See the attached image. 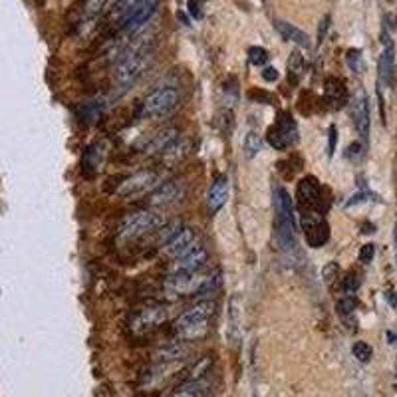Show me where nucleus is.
Here are the masks:
<instances>
[{
  "instance_id": "nucleus-41",
  "label": "nucleus",
  "mask_w": 397,
  "mask_h": 397,
  "mask_svg": "<svg viewBox=\"0 0 397 397\" xmlns=\"http://www.w3.org/2000/svg\"><path fill=\"white\" fill-rule=\"evenodd\" d=\"M262 78H264L266 82H276V80H278V70H276V68H264Z\"/></svg>"
},
{
  "instance_id": "nucleus-17",
  "label": "nucleus",
  "mask_w": 397,
  "mask_h": 397,
  "mask_svg": "<svg viewBox=\"0 0 397 397\" xmlns=\"http://www.w3.org/2000/svg\"><path fill=\"white\" fill-rule=\"evenodd\" d=\"M195 245H197V231L191 229V226H183V229L161 248V252L165 257H169V259H175V257L183 254L185 250L195 247Z\"/></svg>"
},
{
  "instance_id": "nucleus-43",
  "label": "nucleus",
  "mask_w": 397,
  "mask_h": 397,
  "mask_svg": "<svg viewBox=\"0 0 397 397\" xmlns=\"http://www.w3.org/2000/svg\"><path fill=\"white\" fill-rule=\"evenodd\" d=\"M385 298H387V302H389V304H391L394 308H397V296H396V292H394V290H387Z\"/></svg>"
},
{
  "instance_id": "nucleus-36",
  "label": "nucleus",
  "mask_w": 397,
  "mask_h": 397,
  "mask_svg": "<svg viewBox=\"0 0 397 397\" xmlns=\"http://www.w3.org/2000/svg\"><path fill=\"white\" fill-rule=\"evenodd\" d=\"M347 66H349L356 74H360V50H349V52H347Z\"/></svg>"
},
{
  "instance_id": "nucleus-12",
  "label": "nucleus",
  "mask_w": 397,
  "mask_h": 397,
  "mask_svg": "<svg viewBox=\"0 0 397 397\" xmlns=\"http://www.w3.org/2000/svg\"><path fill=\"white\" fill-rule=\"evenodd\" d=\"M183 197V185L179 181H165L155 187L147 195L149 209H163L177 203Z\"/></svg>"
},
{
  "instance_id": "nucleus-13",
  "label": "nucleus",
  "mask_w": 397,
  "mask_h": 397,
  "mask_svg": "<svg viewBox=\"0 0 397 397\" xmlns=\"http://www.w3.org/2000/svg\"><path fill=\"white\" fill-rule=\"evenodd\" d=\"M159 4H161V0H141L139 6H137L133 14L127 18V22L122 26L120 32L125 34V36H133V34H137V32L151 20V16L157 13Z\"/></svg>"
},
{
  "instance_id": "nucleus-40",
  "label": "nucleus",
  "mask_w": 397,
  "mask_h": 397,
  "mask_svg": "<svg viewBox=\"0 0 397 397\" xmlns=\"http://www.w3.org/2000/svg\"><path fill=\"white\" fill-rule=\"evenodd\" d=\"M248 98H250V99H264L266 103H270V101H273V96H270V94L257 92V89H250V92H248Z\"/></svg>"
},
{
  "instance_id": "nucleus-10",
  "label": "nucleus",
  "mask_w": 397,
  "mask_h": 397,
  "mask_svg": "<svg viewBox=\"0 0 397 397\" xmlns=\"http://www.w3.org/2000/svg\"><path fill=\"white\" fill-rule=\"evenodd\" d=\"M209 261V252L203 245H195L189 250H185L183 254L175 257L167 266V274H189V273H198L207 266Z\"/></svg>"
},
{
  "instance_id": "nucleus-23",
  "label": "nucleus",
  "mask_w": 397,
  "mask_h": 397,
  "mask_svg": "<svg viewBox=\"0 0 397 397\" xmlns=\"http://www.w3.org/2000/svg\"><path fill=\"white\" fill-rule=\"evenodd\" d=\"M187 354H189L187 342L177 340V342H171V344H167V346L159 347L157 354H155V361H157V363H163V366H171L175 361L187 358Z\"/></svg>"
},
{
  "instance_id": "nucleus-11",
  "label": "nucleus",
  "mask_w": 397,
  "mask_h": 397,
  "mask_svg": "<svg viewBox=\"0 0 397 397\" xmlns=\"http://www.w3.org/2000/svg\"><path fill=\"white\" fill-rule=\"evenodd\" d=\"M169 318V310L163 304H151L137 312L131 318V332L136 334H147L151 330L159 328L161 324L167 322Z\"/></svg>"
},
{
  "instance_id": "nucleus-5",
  "label": "nucleus",
  "mask_w": 397,
  "mask_h": 397,
  "mask_svg": "<svg viewBox=\"0 0 397 397\" xmlns=\"http://www.w3.org/2000/svg\"><path fill=\"white\" fill-rule=\"evenodd\" d=\"M179 106V92L171 86H161L151 89L141 101V117L157 120L165 117Z\"/></svg>"
},
{
  "instance_id": "nucleus-30",
  "label": "nucleus",
  "mask_w": 397,
  "mask_h": 397,
  "mask_svg": "<svg viewBox=\"0 0 397 397\" xmlns=\"http://www.w3.org/2000/svg\"><path fill=\"white\" fill-rule=\"evenodd\" d=\"M262 151V137L257 131H248V136L245 137V153L248 159L257 157Z\"/></svg>"
},
{
  "instance_id": "nucleus-38",
  "label": "nucleus",
  "mask_w": 397,
  "mask_h": 397,
  "mask_svg": "<svg viewBox=\"0 0 397 397\" xmlns=\"http://www.w3.org/2000/svg\"><path fill=\"white\" fill-rule=\"evenodd\" d=\"M360 157H363V145L361 143H352L349 147H347V159H354V161H358Z\"/></svg>"
},
{
  "instance_id": "nucleus-7",
  "label": "nucleus",
  "mask_w": 397,
  "mask_h": 397,
  "mask_svg": "<svg viewBox=\"0 0 397 397\" xmlns=\"http://www.w3.org/2000/svg\"><path fill=\"white\" fill-rule=\"evenodd\" d=\"M266 141H268V145L276 149V151H284V149H288L290 145L296 143L298 127L296 122L292 120L290 113H278V120H276L274 125H270L268 131H266Z\"/></svg>"
},
{
  "instance_id": "nucleus-29",
  "label": "nucleus",
  "mask_w": 397,
  "mask_h": 397,
  "mask_svg": "<svg viewBox=\"0 0 397 397\" xmlns=\"http://www.w3.org/2000/svg\"><path fill=\"white\" fill-rule=\"evenodd\" d=\"M304 75V58L300 56V52H292L290 60H288V80L292 84H298Z\"/></svg>"
},
{
  "instance_id": "nucleus-33",
  "label": "nucleus",
  "mask_w": 397,
  "mask_h": 397,
  "mask_svg": "<svg viewBox=\"0 0 397 397\" xmlns=\"http://www.w3.org/2000/svg\"><path fill=\"white\" fill-rule=\"evenodd\" d=\"M358 288H360L358 274H347L346 278H342V282H340V290H342L344 294H356Z\"/></svg>"
},
{
  "instance_id": "nucleus-2",
  "label": "nucleus",
  "mask_w": 397,
  "mask_h": 397,
  "mask_svg": "<svg viewBox=\"0 0 397 397\" xmlns=\"http://www.w3.org/2000/svg\"><path fill=\"white\" fill-rule=\"evenodd\" d=\"M221 284V273L215 270H198L189 274H167L161 290L169 298H191L211 294Z\"/></svg>"
},
{
  "instance_id": "nucleus-20",
  "label": "nucleus",
  "mask_w": 397,
  "mask_h": 397,
  "mask_svg": "<svg viewBox=\"0 0 397 397\" xmlns=\"http://www.w3.org/2000/svg\"><path fill=\"white\" fill-rule=\"evenodd\" d=\"M394 68H396V48H394V42L391 38L385 34L384 36V52L380 56V62H377V78L384 86H391V80H394Z\"/></svg>"
},
{
  "instance_id": "nucleus-16",
  "label": "nucleus",
  "mask_w": 397,
  "mask_h": 397,
  "mask_svg": "<svg viewBox=\"0 0 397 397\" xmlns=\"http://www.w3.org/2000/svg\"><path fill=\"white\" fill-rule=\"evenodd\" d=\"M108 157V145L106 141H98L94 145L84 151V157H82V175L84 177H94L99 173V169L103 167Z\"/></svg>"
},
{
  "instance_id": "nucleus-14",
  "label": "nucleus",
  "mask_w": 397,
  "mask_h": 397,
  "mask_svg": "<svg viewBox=\"0 0 397 397\" xmlns=\"http://www.w3.org/2000/svg\"><path fill=\"white\" fill-rule=\"evenodd\" d=\"M177 139H179V129L177 127H163L159 131L145 137L139 143V151L145 153V155H161L163 151Z\"/></svg>"
},
{
  "instance_id": "nucleus-21",
  "label": "nucleus",
  "mask_w": 397,
  "mask_h": 397,
  "mask_svg": "<svg viewBox=\"0 0 397 397\" xmlns=\"http://www.w3.org/2000/svg\"><path fill=\"white\" fill-rule=\"evenodd\" d=\"M141 0H115L110 13L106 14V22L110 26H117V32L122 30V26L127 22V18L133 14Z\"/></svg>"
},
{
  "instance_id": "nucleus-19",
  "label": "nucleus",
  "mask_w": 397,
  "mask_h": 397,
  "mask_svg": "<svg viewBox=\"0 0 397 397\" xmlns=\"http://www.w3.org/2000/svg\"><path fill=\"white\" fill-rule=\"evenodd\" d=\"M229 198V177L219 175L207 191V211L209 215H217L224 207Z\"/></svg>"
},
{
  "instance_id": "nucleus-39",
  "label": "nucleus",
  "mask_w": 397,
  "mask_h": 397,
  "mask_svg": "<svg viewBox=\"0 0 397 397\" xmlns=\"http://www.w3.org/2000/svg\"><path fill=\"white\" fill-rule=\"evenodd\" d=\"M335 141H338V129H335V125H330V129H328V155L330 157L334 155Z\"/></svg>"
},
{
  "instance_id": "nucleus-9",
  "label": "nucleus",
  "mask_w": 397,
  "mask_h": 397,
  "mask_svg": "<svg viewBox=\"0 0 397 397\" xmlns=\"http://www.w3.org/2000/svg\"><path fill=\"white\" fill-rule=\"evenodd\" d=\"M159 185V173L143 169L137 173L125 177L120 185L115 187V193L120 197H137V195H149L155 187Z\"/></svg>"
},
{
  "instance_id": "nucleus-42",
  "label": "nucleus",
  "mask_w": 397,
  "mask_h": 397,
  "mask_svg": "<svg viewBox=\"0 0 397 397\" xmlns=\"http://www.w3.org/2000/svg\"><path fill=\"white\" fill-rule=\"evenodd\" d=\"M320 32H318V38H320V42H322L324 38H326V32H328V26H330V16H328V14H326V16H324V20L322 22H320Z\"/></svg>"
},
{
  "instance_id": "nucleus-34",
  "label": "nucleus",
  "mask_w": 397,
  "mask_h": 397,
  "mask_svg": "<svg viewBox=\"0 0 397 397\" xmlns=\"http://www.w3.org/2000/svg\"><path fill=\"white\" fill-rule=\"evenodd\" d=\"M248 60L252 66H264L268 60V52L261 46H252V48H248Z\"/></svg>"
},
{
  "instance_id": "nucleus-28",
  "label": "nucleus",
  "mask_w": 397,
  "mask_h": 397,
  "mask_svg": "<svg viewBox=\"0 0 397 397\" xmlns=\"http://www.w3.org/2000/svg\"><path fill=\"white\" fill-rule=\"evenodd\" d=\"M171 397H207L205 377L203 380H193V382H183L181 387Z\"/></svg>"
},
{
  "instance_id": "nucleus-1",
  "label": "nucleus",
  "mask_w": 397,
  "mask_h": 397,
  "mask_svg": "<svg viewBox=\"0 0 397 397\" xmlns=\"http://www.w3.org/2000/svg\"><path fill=\"white\" fill-rule=\"evenodd\" d=\"M155 54V40L143 38L139 42L129 44L127 48L115 58L113 66V82L120 89H127L136 84L141 75L149 70V66L153 64Z\"/></svg>"
},
{
  "instance_id": "nucleus-27",
  "label": "nucleus",
  "mask_w": 397,
  "mask_h": 397,
  "mask_svg": "<svg viewBox=\"0 0 397 397\" xmlns=\"http://www.w3.org/2000/svg\"><path fill=\"white\" fill-rule=\"evenodd\" d=\"M183 229V223L181 221H177V219H173V221H167V223H163L155 233H153V243L157 245V247H165L171 238H173L179 231Z\"/></svg>"
},
{
  "instance_id": "nucleus-8",
  "label": "nucleus",
  "mask_w": 397,
  "mask_h": 397,
  "mask_svg": "<svg viewBox=\"0 0 397 397\" xmlns=\"http://www.w3.org/2000/svg\"><path fill=\"white\" fill-rule=\"evenodd\" d=\"M300 223L306 245L310 248H322L330 240V224L326 221L324 212H300Z\"/></svg>"
},
{
  "instance_id": "nucleus-31",
  "label": "nucleus",
  "mask_w": 397,
  "mask_h": 397,
  "mask_svg": "<svg viewBox=\"0 0 397 397\" xmlns=\"http://www.w3.org/2000/svg\"><path fill=\"white\" fill-rule=\"evenodd\" d=\"M352 354H354V358L361 363H368V361L372 360V354L373 349L370 344H366V342H356L354 346H352Z\"/></svg>"
},
{
  "instance_id": "nucleus-15",
  "label": "nucleus",
  "mask_w": 397,
  "mask_h": 397,
  "mask_svg": "<svg viewBox=\"0 0 397 397\" xmlns=\"http://www.w3.org/2000/svg\"><path fill=\"white\" fill-rule=\"evenodd\" d=\"M352 120H354V127L360 133L361 139H368L372 120H370V103H368V98L363 92H360L352 101Z\"/></svg>"
},
{
  "instance_id": "nucleus-4",
  "label": "nucleus",
  "mask_w": 397,
  "mask_h": 397,
  "mask_svg": "<svg viewBox=\"0 0 397 397\" xmlns=\"http://www.w3.org/2000/svg\"><path fill=\"white\" fill-rule=\"evenodd\" d=\"M163 223H165V219L153 209L131 212L122 221L117 235L122 240H139L143 236L153 235Z\"/></svg>"
},
{
  "instance_id": "nucleus-24",
  "label": "nucleus",
  "mask_w": 397,
  "mask_h": 397,
  "mask_svg": "<svg viewBox=\"0 0 397 397\" xmlns=\"http://www.w3.org/2000/svg\"><path fill=\"white\" fill-rule=\"evenodd\" d=\"M274 28L280 32V36L284 38V40H288V42H294V44L300 46V48L308 50L312 46L308 34H306V32H302V30L296 28L294 24H290V22H284V20H274Z\"/></svg>"
},
{
  "instance_id": "nucleus-22",
  "label": "nucleus",
  "mask_w": 397,
  "mask_h": 397,
  "mask_svg": "<svg viewBox=\"0 0 397 397\" xmlns=\"http://www.w3.org/2000/svg\"><path fill=\"white\" fill-rule=\"evenodd\" d=\"M324 99H326V103H330V108H334V110L344 108V103L347 101L346 84H344L342 80L334 78V75L326 78V82H324Z\"/></svg>"
},
{
  "instance_id": "nucleus-26",
  "label": "nucleus",
  "mask_w": 397,
  "mask_h": 397,
  "mask_svg": "<svg viewBox=\"0 0 397 397\" xmlns=\"http://www.w3.org/2000/svg\"><path fill=\"white\" fill-rule=\"evenodd\" d=\"M240 320H243V298L238 296V294H233L231 302H229V322H226L231 338H235L238 334Z\"/></svg>"
},
{
  "instance_id": "nucleus-35",
  "label": "nucleus",
  "mask_w": 397,
  "mask_h": 397,
  "mask_svg": "<svg viewBox=\"0 0 397 397\" xmlns=\"http://www.w3.org/2000/svg\"><path fill=\"white\" fill-rule=\"evenodd\" d=\"M338 276H340V266H338V262H328V264H324L322 278L326 284H332L334 280H338Z\"/></svg>"
},
{
  "instance_id": "nucleus-25",
  "label": "nucleus",
  "mask_w": 397,
  "mask_h": 397,
  "mask_svg": "<svg viewBox=\"0 0 397 397\" xmlns=\"http://www.w3.org/2000/svg\"><path fill=\"white\" fill-rule=\"evenodd\" d=\"M103 6H106V0H84V4H82V14H80V22H78V26L84 30V26H89L92 22H96V18L101 14Z\"/></svg>"
},
{
  "instance_id": "nucleus-18",
  "label": "nucleus",
  "mask_w": 397,
  "mask_h": 397,
  "mask_svg": "<svg viewBox=\"0 0 397 397\" xmlns=\"http://www.w3.org/2000/svg\"><path fill=\"white\" fill-rule=\"evenodd\" d=\"M191 151H193V141L191 139H177L159 155V163L167 169H173V167L185 161L187 157L191 155Z\"/></svg>"
},
{
  "instance_id": "nucleus-37",
  "label": "nucleus",
  "mask_w": 397,
  "mask_h": 397,
  "mask_svg": "<svg viewBox=\"0 0 397 397\" xmlns=\"http://www.w3.org/2000/svg\"><path fill=\"white\" fill-rule=\"evenodd\" d=\"M360 262H363V264H368V262L373 261V257H375V247H373L372 243L370 245H363V247L360 248Z\"/></svg>"
},
{
  "instance_id": "nucleus-3",
  "label": "nucleus",
  "mask_w": 397,
  "mask_h": 397,
  "mask_svg": "<svg viewBox=\"0 0 397 397\" xmlns=\"http://www.w3.org/2000/svg\"><path fill=\"white\" fill-rule=\"evenodd\" d=\"M217 312V300L211 298H201L193 306L183 310L173 322V332L177 340L183 342H195L198 338L207 334L209 322Z\"/></svg>"
},
{
  "instance_id": "nucleus-6",
  "label": "nucleus",
  "mask_w": 397,
  "mask_h": 397,
  "mask_svg": "<svg viewBox=\"0 0 397 397\" xmlns=\"http://www.w3.org/2000/svg\"><path fill=\"white\" fill-rule=\"evenodd\" d=\"M296 201L300 212H324L326 211V201H324V191L320 181L314 175H306L298 181L296 185Z\"/></svg>"
},
{
  "instance_id": "nucleus-32",
  "label": "nucleus",
  "mask_w": 397,
  "mask_h": 397,
  "mask_svg": "<svg viewBox=\"0 0 397 397\" xmlns=\"http://www.w3.org/2000/svg\"><path fill=\"white\" fill-rule=\"evenodd\" d=\"M338 312L344 316V318H347V316H352L354 314V310H356V306H358V300H356V296L354 294H346L344 298H340L338 300Z\"/></svg>"
}]
</instances>
